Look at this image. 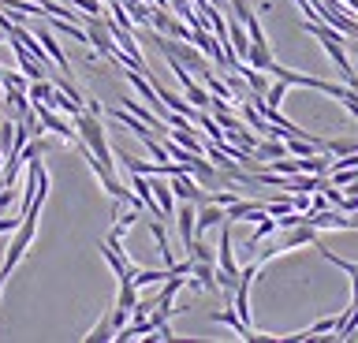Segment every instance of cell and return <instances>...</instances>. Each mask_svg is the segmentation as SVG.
Segmentation results:
<instances>
[{
	"mask_svg": "<svg viewBox=\"0 0 358 343\" xmlns=\"http://www.w3.org/2000/svg\"><path fill=\"white\" fill-rule=\"evenodd\" d=\"M355 57H358V45H355Z\"/></svg>",
	"mask_w": 358,
	"mask_h": 343,
	"instance_id": "17",
	"label": "cell"
},
{
	"mask_svg": "<svg viewBox=\"0 0 358 343\" xmlns=\"http://www.w3.org/2000/svg\"><path fill=\"white\" fill-rule=\"evenodd\" d=\"M150 191H153V202H157V220H172L176 217V194L168 187V175H150Z\"/></svg>",
	"mask_w": 358,
	"mask_h": 343,
	"instance_id": "4",
	"label": "cell"
},
{
	"mask_svg": "<svg viewBox=\"0 0 358 343\" xmlns=\"http://www.w3.org/2000/svg\"><path fill=\"white\" fill-rule=\"evenodd\" d=\"M112 336H116V325H112V317H108V309H105V314H101V321L86 332L83 340H86V343H105V340H112Z\"/></svg>",
	"mask_w": 358,
	"mask_h": 343,
	"instance_id": "9",
	"label": "cell"
},
{
	"mask_svg": "<svg viewBox=\"0 0 358 343\" xmlns=\"http://www.w3.org/2000/svg\"><path fill=\"white\" fill-rule=\"evenodd\" d=\"M134 302H138V287H134L131 280H123V284H120V298H116V306H120V309H127V314H131V309H134Z\"/></svg>",
	"mask_w": 358,
	"mask_h": 343,
	"instance_id": "10",
	"label": "cell"
},
{
	"mask_svg": "<svg viewBox=\"0 0 358 343\" xmlns=\"http://www.w3.org/2000/svg\"><path fill=\"white\" fill-rule=\"evenodd\" d=\"M34 38H38V41H41V49H45V52H49V60L56 64V68H60V71H67V57H64V49H60V41H56V38H52V30H49V27H45V30H38V34H34Z\"/></svg>",
	"mask_w": 358,
	"mask_h": 343,
	"instance_id": "7",
	"label": "cell"
},
{
	"mask_svg": "<svg viewBox=\"0 0 358 343\" xmlns=\"http://www.w3.org/2000/svg\"><path fill=\"white\" fill-rule=\"evenodd\" d=\"M123 8H131V15H134V23H138V27L150 23V8L153 4H145V0H142V4H138V0H123Z\"/></svg>",
	"mask_w": 358,
	"mask_h": 343,
	"instance_id": "12",
	"label": "cell"
},
{
	"mask_svg": "<svg viewBox=\"0 0 358 343\" xmlns=\"http://www.w3.org/2000/svg\"><path fill=\"white\" fill-rule=\"evenodd\" d=\"M4 280H8V269H4V265H0V287H4Z\"/></svg>",
	"mask_w": 358,
	"mask_h": 343,
	"instance_id": "16",
	"label": "cell"
},
{
	"mask_svg": "<svg viewBox=\"0 0 358 343\" xmlns=\"http://www.w3.org/2000/svg\"><path fill=\"white\" fill-rule=\"evenodd\" d=\"M150 231H153V239H157V254H161V261H164V269H172L176 265V254H172V247H168V235H164V224L161 220H150Z\"/></svg>",
	"mask_w": 358,
	"mask_h": 343,
	"instance_id": "8",
	"label": "cell"
},
{
	"mask_svg": "<svg viewBox=\"0 0 358 343\" xmlns=\"http://www.w3.org/2000/svg\"><path fill=\"white\" fill-rule=\"evenodd\" d=\"M291 209H295V213H306V209H310V194H295V198H291Z\"/></svg>",
	"mask_w": 358,
	"mask_h": 343,
	"instance_id": "15",
	"label": "cell"
},
{
	"mask_svg": "<svg viewBox=\"0 0 358 343\" xmlns=\"http://www.w3.org/2000/svg\"><path fill=\"white\" fill-rule=\"evenodd\" d=\"M34 235H38V213H27V217H22V224L15 228V239H11V247H8V258H4V269H8V272L15 269L22 258H27Z\"/></svg>",
	"mask_w": 358,
	"mask_h": 343,
	"instance_id": "3",
	"label": "cell"
},
{
	"mask_svg": "<svg viewBox=\"0 0 358 343\" xmlns=\"http://www.w3.org/2000/svg\"><path fill=\"white\" fill-rule=\"evenodd\" d=\"M224 205L217 202H206V205H198V217H194V235H201V231H209V228H220L224 224Z\"/></svg>",
	"mask_w": 358,
	"mask_h": 343,
	"instance_id": "6",
	"label": "cell"
},
{
	"mask_svg": "<svg viewBox=\"0 0 358 343\" xmlns=\"http://www.w3.org/2000/svg\"><path fill=\"white\" fill-rule=\"evenodd\" d=\"M183 94H187V101L194 105V108H209V105H213V97H209V90H201L198 82H190V86H183Z\"/></svg>",
	"mask_w": 358,
	"mask_h": 343,
	"instance_id": "11",
	"label": "cell"
},
{
	"mask_svg": "<svg viewBox=\"0 0 358 343\" xmlns=\"http://www.w3.org/2000/svg\"><path fill=\"white\" fill-rule=\"evenodd\" d=\"M224 217L228 220H250V224H257L265 213V202H246V198H235L231 205H224Z\"/></svg>",
	"mask_w": 358,
	"mask_h": 343,
	"instance_id": "5",
	"label": "cell"
},
{
	"mask_svg": "<svg viewBox=\"0 0 358 343\" xmlns=\"http://www.w3.org/2000/svg\"><path fill=\"white\" fill-rule=\"evenodd\" d=\"M235 198H239L235 191H209V202H217V205H231Z\"/></svg>",
	"mask_w": 358,
	"mask_h": 343,
	"instance_id": "14",
	"label": "cell"
},
{
	"mask_svg": "<svg viewBox=\"0 0 358 343\" xmlns=\"http://www.w3.org/2000/svg\"><path fill=\"white\" fill-rule=\"evenodd\" d=\"M67 4H75L83 15H105V8H101V0H67Z\"/></svg>",
	"mask_w": 358,
	"mask_h": 343,
	"instance_id": "13",
	"label": "cell"
},
{
	"mask_svg": "<svg viewBox=\"0 0 358 343\" xmlns=\"http://www.w3.org/2000/svg\"><path fill=\"white\" fill-rule=\"evenodd\" d=\"M71 124H75V131H78V138H83V146L94 153V157L105 164V168H112V164H116V153L108 149V135H105L101 116L86 112V108H78V112L71 116Z\"/></svg>",
	"mask_w": 358,
	"mask_h": 343,
	"instance_id": "2",
	"label": "cell"
},
{
	"mask_svg": "<svg viewBox=\"0 0 358 343\" xmlns=\"http://www.w3.org/2000/svg\"><path fill=\"white\" fill-rule=\"evenodd\" d=\"M313 242H317V228H310L306 220H302V224H295V228H276L273 235H268V247H265V250H254V261L265 269L273 258H280V254L299 250V247H313Z\"/></svg>",
	"mask_w": 358,
	"mask_h": 343,
	"instance_id": "1",
	"label": "cell"
}]
</instances>
